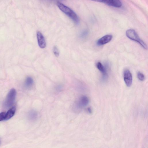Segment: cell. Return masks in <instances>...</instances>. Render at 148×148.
I'll return each instance as SVG.
<instances>
[{"label":"cell","mask_w":148,"mask_h":148,"mask_svg":"<svg viewBox=\"0 0 148 148\" xmlns=\"http://www.w3.org/2000/svg\"><path fill=\"white\" fill-rule=\"evenodd\" d=\"M5 113V112H2L0 113V121L4 120Z\"/></svg>","instance_id":"2e32d148"},{"label":"cell","mask_w":148,"mask_h":148,"mask_svg":"<svg viewBox=\"0 0 148 148\" xmlns=\"http://www.w3.org/2000/svg\"><path fill=\"white\" fill-rule=\"evenodd\" d=\"M96 0L97 1L100 2H103V1H104V0Z\"/></svg>","instance_id":"d6986e66"},{"label":"cell","mask_w":148,"mask_h":148,"mask_svg":"<svg viewBox=\"0 0 148 148\" xmlns=\"http://www.w3.org/2000/svg\"><path fill=\"white\" fill-rule=\"evenodd\" d=\"M37 37L38 44L39 47L43 49L45 47L46 43L45 38L42 34L40 32L37 33Z\"/></svg>","instance_id":"ba28073f"},{"label":"cell","mask_w":148,"mask_h":148,"mask_svg":"<svg viewBox=\"0 0 148 148\" xmlns=\"http://www.w3.org/2000/svg\"><path fill=\"white\" fill-rule=\"evenodd\" d=\"M29 119L32 121H34L36 120L38 117V113L35 110H32L30 111L28 114Z\"/></svg>","instance_id":"8fae6325"},{"label":"cell","mask_w":148,"mask_h":148,"mask_svg":"<svg viewBox=\"0 0 148 148\" xmlns=\"http://www.w3.org/2000/svg\"><path fill=\"white\" fill-rule=\"evenodd\" d=\"M33 83L34 81L32 78L30 77H28L25 79V86L27 88H30L32 86Z\"/></svg>","instance_id":"7c38bea8"},{"label":"cell","mask_w":148,"mask_h":148,"mask_svg":"<svg viewBox=\"0 0 148 148\" xmlns=\"http://www.w3.org/2000/svg\"></svg>","instance_id":"44dd1931"},{"label":"cell","mask_w":148,"mask_h":148,"mask_svg":"<svg viewBox=\"0 0 148 148\" xmlns=\"http://www.w3.org/2000/svg\"><path fill=\"white\" fill-rule=\"evenodd\" d=\"M91 0L94 1H97L96 0Z\"/></svg>","instance_id":"ffe728a7"},{"label":"cell","mask_w":148,"mask_h":148,"mask_svg":"<svg viewBox=\"0 0 148 148\" xmlns=\"http://www.w3.org/2000/svg\"><path fill=\"white\" fill-rule=\"evenodd\" d=\"M62 87L61 85H58L56 88V90L59 91H61L62 89Z\"/></svg>","instance_id":"e0dca14e"},{"label":"cell","mask_w":148,"mask_h":148,"mask_svg":"<svg viewBox=\"0 0 148 148\" xmlns=\"http://www.w3.org/2000/svg\"><path fill=\"white\" fill-rule=\"evenodd\" d=\"M16 95V92L14 88L10 90L7 95L4 103V106L8 108L12 106L14 103Z\"/></svg>","instance_id":"3957f363"},{"label":"cell","mask_w":148,"mask_h":148,"mask_svg":"<svg viewBox=\"0 0 148 148\" xmlns=\"http://www.w3.org/2000/svg\"><path fill=\"white\" fill-rule=\"evenodd\" d=\"M123 79L124 82L128 87H130L132 82V76L130 71L128 69L124 70L123 73Z\"/></svg>","instance_id":"277c9868"},{"label":"cell","mask_w":148,"mask_h":148,"mask_svg":"<svg viewBox=\"0 0 148 148\" xmlns=\"http://www.w3.org/2000/svg\"><path fill=\"white\" fill-rule=\"evenodd\" d=\"M88 32L87 30H84L81 32L80 35V37L82 39H84L88 35Z\"/></svg>","instance_id":"5bb4252c"},{"label":"cell","mask_w":148,"mask_h":148,"mask_svg":"<svg viewBox=\"0 0 148 148\" xmlns=\"http://www.w3.org/2000/svg\"><path fill=\"white\" fill-rule=\"evenodd\" d=\"M16 110L15 106H13L11 108L7 113H5L4 120H7L11 118L14 115Z\"/></svg>","instance_id":"30bf717a"},{"label":"cell","mask_w":148,"mask_h":148,"mask_svg":"<svg viewBox=\"0 0 148 148\" xmlns=\"http://www.w3.org/2000/svg\"><path fill=\"white\" fill-rule=\"evenodd\" d=\"M137 77L138 79L141 81H143L145 79L144 75L140 72H138L137 73Z\"/></svg>","instance_id":"4fadbf2b"},{"label":"cell","mask_w":148,"mask_h":148,"mask_svg":"<svg viewBox=\"0 0 148 148\" xmlns=\"http://www.w3.org/2000/svg\"><path fill=\"white\" fill-rule=\"evenodd\" d=\"M125 34L127 37L137 42L144 49H147V44L140 38L134 30L128 29L126 31Z\"/></svg>","instance_id":"7a4b0ae2"},{"label":"cell","mask_w":148,"mask_h":148,"mask_svg":"<svg viewBox=\"0 0 148 148\" xmlns=\"http://www.w3.org/2000/svg\"><path fill=\"white\" fill-rule=\"evenodd\" d=\"M89 102L88 98L86 96L81 97L76 103L75 107L77 109H81L87 106Z\"/></svg>","instance_id":"5b68a950"},{"label":"cell","mask_w":148,"mask_h":148,"mask_svg":"<svg viewBox=\"0 0 148 148\" xmlns=\"http://www.w3.org/2000/svg\"><path fill=\"white\" fill-rule=\"evenodd\" d=\"M112 38V36L110 34L105 35L99 39L97 42L98 46L104 45L110 41Z\"/></svg>","instance_id":"8992f818"},{"label":"cell","mask_w":148,"mask_h":148,"mask_svg":"<svg viewBox=\"0 0 148 148\" xmlns=\"http://www.w3.org/2000/svg\"><path fill=\"white\" fill-rule=\"evenodd\" d=\"M87 110L89 113H92V110L90 108H87Z\"/></svg>","instance_id":"ac0fdd59"},{"label":"cell","mask_w":148,"mask_h":148,"mask_svg":"<svg viewBox=\"0 0 148 148\" xmlns=\"http://www.w3.org/2000/svg\"><path fill=\"white\" fill-rule=\"evenodd\" d=\"M103 2L109 5L115 7H120L122 5L121 3L119 0H104Z\"/></svg>","instance_id":"9c48e42d"},{"label":"cell","mask_w":148,"mask_h":148,"mask_svg":"<svg viewBox=\"0 0 148 148\" xmlns=\"http://www.w3.org/2000/svg\"><path fill=\"white\" fill-rule=\"evenodd\" d=\"M57 5L63 12L70 17L75 23L79 22V18L77 14L72 10L62 3L58 2Z\"/></svg>","instance_id":"6da1fadb"},{"label":"cell","mask_w":148,"mask_h":148,"mask_svg":"<svg viewBox=\"0 0 148 148\" xmlns=\"http://www.w3.org/2000/svg\"><path fill=\"white\" fill-rule=\"evenodd\" d=\"M96 66L97 69L102 74L103 80H106L108 77V73L106 67L99 62L97 63Z\"/></svg>","instance_id":"52a82bcc"},{"label":"cell","mask_w":148,"mask_h":148,"mask_svg":"<svg viewBox=\"0 0 148 148\" xmlns=\"http://www.w3.org/2000/svg\"><path fill=\"white\" fill-rule=\"evenodd\" d=\"M53 53L56 57H58L59 56V53L57 47L55 46L53 47Z\"/></svg>","instance_id":"9a60e30c"}]
</instances>
